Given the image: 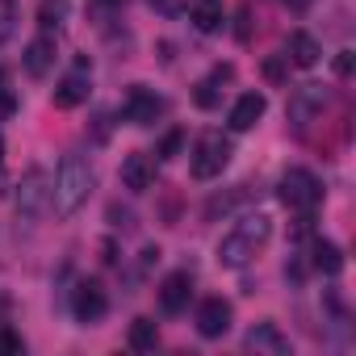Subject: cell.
Returning a JSON list of instances; mask_svg holds the SVG:
<instances>
[{"mask_svg":"<svg viewBox=\"0 0 356 356\" xmlns=\"http://www.w3.org/2000/svg\"><path fill=\"white\" fill-rule=\"evenodd\" d=\"M273 239V218L268 214H248L239 218L222 239H218V264L222 268H243L256 260V252Z\"/></svg>","mask_w":356,"mask_h":356,"instance_id":"6da1fadb","label":"cell"},{"mask_svg":"<svg viewBox=\"0 0 356 356\" xmlns=\"http://www.w3.org/2000/svg\"><path fill=\"white\" fill-rule=\"evenodd\" d=\"M92 185H97V172H92V163L88 159H80V155H63V163H59V176H55V210L67 218V214H76L84 202H88V193H92Z\"/></svg>","mask_w":356,"mask_h":356,"instance_id":"7a4b0ae2","label":"cell"},{"mask_svg":"<svg viewBox=\"0 0 356 356\" xmlns=\"http://www.w3.org/2000/svg\"><path fill=\"white\" fill-rule=\"evenodd\" d=\"M231 155H235L231 138H222V134H206V138L193 147V155H189L193 181H214V176H222V168L231 163Z\"/></svg>","mask_w":356,"mask_h":356,"instance_id":"3957f363","label":"cell"},{"mask_svg":"<svg viewBox=\"0 0 356 356\" xmlns=\"http://www.w3.org/2000/svg\"><path fill=\"white\" fill-rule=\"evenodd\" d=\"M281 202H285L289 210L310 214V210L323 202V185H318V176H314V172H306V168H289V172L281 176Z\"/></svg>","mask_w":356,"mask_h":356,"instance_id":"277c9868","label":"cell"},{"mask_svg":"<svg viewBox=\"0 0 356 356\" xmlns=\"http://www.w3.org/2000/svg\"><path fill=\"white\" fill-rule=\"evenodd\" d=\"M51 202V181H47V172L42 168H30L22 176V185H17V214L22 218H38Z\"/></svg>","mask_w":356,"mask_h":356,"instance_id":"5b68a950","label":"cell"},{"mask_svg":"<svg viewBox=\"0 0 356 356\" xmlns=\"http://www.w3.org/2000/svg\"><path fill=\"white\" fill-rule=\"evenodd\" d=\"M163 109H168V101H163V97H155L147 84H130L126 105H122V113H126V122H130V126H151Z\"/></svg>","mask_w":356,"mask_h":356,"instance_id":"8992f818","label":"cell"},{"mask_svg":"<svg viewBox=\"0 0 356 356\" xmlns=\"http://www.w3.org/2000/svg\"><path fill=\"white\" fill-rule=\"evenodd\" d=\"M231 331V302L227 298H206L197 306V335L206 339H222Z\"/></svg>","mask_w":356,"mask_h":356,"instance_id":"52a82bcc","label":"cell"},{"mask_svg":"<svg viewBox=\"0 0 356 356\" xmlns=\"http://www.w3.org/2000/svg\"><path fill=\"white\" fill-rule=\"evenodd\" d=\"M323 105H327V92H323V84H302V88H293L289 92V122H298V126H306L314 113H323Z\"/></svg>","mask_w":356,"mask_h":356,"instance_id":"ba28073f","label":"cell"},{"mask_svg":"<svg viewBox=\"0 0 356 356\" xmlns=\"http://www.w3.org/2000/svg\"><path fill=\"white\" fill-rule=\"evenodd\" d=\"M189 298H193V277H189V273L163 277V285H159V310H163V314H181V310L189 306Z\"/></svg>","mask_w":356,"mask_h":356,"instance_id":"9c48e42d","label":"cell"},{"mask_svg":"<svg viewBox=\"0 0 356 356\" xmlns=\"http://www.w3.org/2000/svg\"><path fill=\"white\" fill-rule=\"evenodd\" d=\"M72 310H76V318H80V323H101V318H105V310H109V298H105V289H101L97 281H84V285L76 289Z\"/></svg>","mask_w":356,"mask_h":356,"instance_id":"30bf717a","label":"cell"},{"mask_svg":"<svg viewBox=\"0 0 356 356\" xmlns=\"http://www.w3.org/2000/svg\"><path fill=\"white\" fill-rule=\"evenodd\" d=\"M155 185V163L147 155H126L122 159V189L130 193H147Z\"/></svg>","mask_w":356,"mask_h":356,"instance_id":"8fae6325","label":"cell"},{"mask_svg":"<svg viewBox=\"0 0 356 356\" xmlns=\"http://www.w3.org/2000/svg\"><path fill=\"white\" fill-rule=\"evenodd\" d=\"M22 67H26V76L42 80V76L55 67V42H51L47 34L34 38V42H26V51H22Z\"/></svg>","mask_w":356,"mask_h":356,"instance_id":"7c38bea8","label":"cell"},{"mask_svg":"<svg viewBox=\"0 0 356 356\" xmlns=\"http://www.w3.org/2000/svg\"><path fill=\"white\" fill-rule=\"evenodd\" d=\"M264 109H268V101H264L260 92H243V97L235 101V109H231V130H235V134L252 130V126L264 118Z\"/></svg>","mask_w":356,"mask_h":356,"instance_id":"4fadbf2b","label":"cell"},{"mask_svg":"<svg viewBox=\"0 0 356 356\" xmlns=\"http://www.w3.org/2000/svg\"><path fill=\"white\" fill-rule=\"evenodd\" d=\"M243 343H248L252 352H273V356H285V352H289V339L277 331V323H256Z\"/></svg>","mask_w":356,"mask_h":356,"instance_id":"5bb4252c","label":"cell"},{"mask_svg":"<svg viewBox=\"0 0 356 356\" xmlns=\"http://www.w3.org/2000/svg\"><path fill=\"white\" fill-rule=\"evenodd\" d=\"M318 55H323V51H318V38H314V34H306V30H293V34H289V55H285V59H289L293 67H314Z\"/></svg>","mask_w":356,"mask_h":356,"instance_id":"9a60e30c","label":"cell"},{"mask_svg":"<svg viewBox=\"0 0 356 356\" xmlns=\"http://www.w3.org/2000/svg\"><path fill=\"white\" fill-rule=\"evenodd\" d=\"M88 88H92V84H88L84 72L59 80V88H55V109H76V105H84V101H88Z\"/></svg>","mask_w":356,"mask_h":356,"instance_id":"2e32d148","label":"cell"},{"mask_svg":"<svg viewBox=\"0 0 356 356\" xmlns=\"http://www.w3.org/2000/svg\"><path fill=\"white\" fill-rule=\"evenodd\" d=\"M318 273H327V277H339L343 273V252L331 243V239H318L314 243V260H310Z\"/></svg>","mask_w":356,"mask_h":356,"instance_id":"e0dca14e","label":"cell"},{"mask_svg":"<svg viewBox=\"0 0 356 356\" xmlns=\"http://www.w3.org/2000/svg\"><path fill=\"white\" fill-rule=\"evenodd\" d=\"M126 339H130V348H134V352H151V348H155V339H159V331H155V323H151V318H134Z\"/></svg>","mask_w":356,"mask_h":356,"instance_id":"ac0fdd59","label":"cell"},{"mask_svg":"<svg viewBox=\"0 0 356 356\" xmlns=\"http://www.w3.org/2000/svg\"><path fill=\"white\" fill-rule=\"evenodd\" d=\"M67 0H42V5H38V26L42 30H59L63 22H67Z\"/></svg>","mask_w":356,"mask_h":356,"instance_id":"d6986e66","label":"cell"},{"mask_svg":"<svg viewBox=\"0 0 356 356\" xmlns=\"http://www.w3.org/2000/svg\"><path fill=\"white\" fill-rule=\"evenodd\" d=\"M193 26H197L202 34H214V30H222V9L214 5V0H202V5L193 9Z\"/></svg>","mask_w":356,"mask_h":356,"instance_id":"ffe728a7","label":"cell"},{"mask_svg":"<svg viewBox=\"0 0 356 356\" xmlns=\"http://www.w3.org/2000/svg\"><path fill=\"white\" fill-rule=\"evenodd\" d=\"M181 147H185V130L172 126V130L159 138V151H155V155H159V159H176V155H181Z\"/></svg>","mask_w":356,"mask_h":356,"instance_id":"44dd1931","label":"cell"},{"mask_svg":"<svg viewBox=\"0 0 356 356\" xmlns=\"http://www.w3.org/2000/svg\"><path fill=\"white\" fill-rule=\"evenodd\" d=\"M260 72H264L268 84H285V80H289V59H285V55H268Z\"/></svg>","mask_w":356,"mask_h":356,"instance_id":"7402d4cb","label":"cell"},{"mask_svg":"<svg viewBox=\"0 0 356 356\" xmlns=\"http://www.w3.org/2000/svg\"><path fill=\"white\" fill-rule=\"evenodd\" d=\"M193 105H197V109H214V105H218V84L202 80V84L193 88Z\"/></svg>","mask_w":356,"mask_h":356,"instance_id":"603a6c76","label":"cell"},{"mask_svg":"<svg viewBox=\"0 0 356 356\" xmlns=\"http://www.w3.org/2000/svg\"><path fill=\"white\" fill-rule=\"evenodd\" d=\"M13 34V0H0V42Z\"/></svg>","mask_w":356,"mask_h":356,"instance_id":"cb8c5ba5","label":"cell"},{"mask_svg":"<svg viewBox=\"0 0 356 356\" xmlns=\"http://www.w3.org/2000/svg\"><path fill=\"white\" fill-rule=\"evenodd\" d=\"M147 5H151L159 17H176V13L185 9V0H147Z\"/></svg>","mask_w":356,"mask_h":356,"instance_id":"d4e9b609","label":"cell"},{"mask_svg":"<svg viewBox=\"0 0 356 356\" xmlns=\"http://www.w3.org/2000/svg\"><path fill=\"white\" fill-rule=\"evenodd\" d=\"M109 222H113V227H122V231H130V227H134V214H130V210H122V206L113 202V206H109Z\"/></svg>","mask_w":356,"mask_h":356,"instance_id":"484cf974","label":"cell"},{"mask_svg":"<svg viewBox=\"0 0 356 356\" xmlns=\"http://www.w3.org/2000/svg\"><path fill=\"white\" fill-rule=\"evenodd\" d=\"M22 352V339L13 331H0V356H17Z\"/></svg>","mask_w":356,"mask_h":356,"instance_id":"4316f807","label":"cell"},{"mask_svg":"<svg viewBox=\"0 0 356 356\" xmlns=\"http://www.w3.org/2000/svg\"><path fill=\"white\" fill-rule=\"evenodd\" d=\"M352 67H356V55L352 51H339L335 55V76H352Z\"/></svg>","mask_w":356,"mask_h":356,"instance_id":"83f0119b","label":"cell"},{"mask_svg":"<svg viewBox=\"0 0 356 356\" xmlns=\"http://www.w3.org/2000/svg\"><path fill=\"white\" fill-rule=\"evenodd\" d=\"M231 80H235V67H231V63H218V67L210 72V84H231Z\"/></svg>","mask_w":356,"mask_h":356,"instance_id":"f1b7e54d","label":"cell"},{"mask_svg":"<svg viewBox=\"0 0 356 356\" xmlns=\"http://www.w3.org/2000/svg\"><path fill=\"white\" fill-rule=\"evenodd\" d=\"M126 0H92V13H122Z\"/></svg>","mask_w":356,"mask_h":356,"instance_id":"f546056e","label":"cell"},{"mask_svg":"<svg viewBox=\"0 0 356 356\" xmlns=\"http://www.w3.org/2000/svg\"><path fill=\"white\" fill-rule=\"evenodd\" d=\"M248 17H252V9L243 5V9H239V26H235V34H239L243 42H248Z\"/></svg>","mask_w":356,"mask_h":356,"instance_id":"4dcf8cb0","label":"cell"},{"mask_svg":"<svg viewBox=\"0 0 356 356\" xmlns=\"http://www.w3.org/2000/svg\"><path fill=\"white\" fill-rule=\"evenodd\" d=\"M310 5H314V0H285V9H289V13H306Z\"/></svg>","mask_w":356,"mask_h":356,"instance_id":"1f68e13d","label":"cell"},{"mask_svg":"<svg viewBox=\"0 0 356 356\" xmlns=\"http://www.w3.org/2000/svg\"><path fill=\"white\" fill-rule=\"evenodd\" d=\"M159 260V248H143V268H151Z\"/></svg>","mask_w":356,"mask_h":356,"instance_id":"d6a6232c","label":"cell"},{"mask_svg":"<svg viewBox=\"0 0 356 356\" xmlns=\"http://www.w3.org/2000/svg\"><path fill=\"white\" fill-rule=\"evenodd\" d=\"M0 163H5V134H0Z\"/></svg>","mask_w":356,"mask_h":356,"instance_id":"836d02e7","label":"cell"},{"mask_svg":"<svg viewBox=\"0 0 356 356\" xmlns=\"http://www.w3.org/2000/svg\"><path fill=\"white\" fill-rule=\"evenodd\" d=\"M0 88H5V72H0Z\"/></svg>","mask_w":356,"mask_h":356,"instance_id":"e575fe53","label":"cell"}]
</instances>
